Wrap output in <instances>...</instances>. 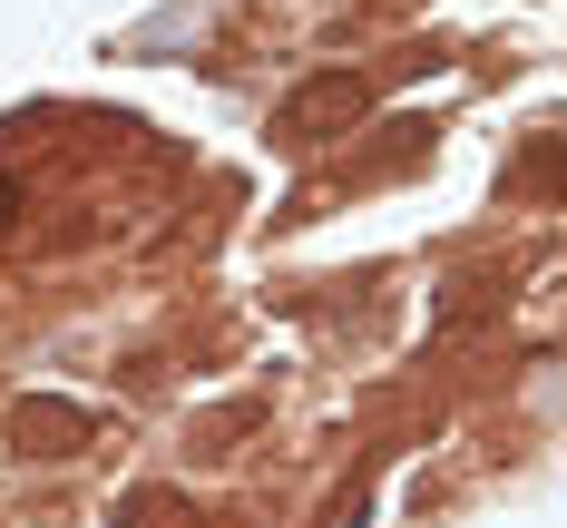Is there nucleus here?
Listing matches in <instances>:
<instances>
[{
	"mask_svg": "<svg viewBox=\"0 0 567 528\" xmlns=\"http://www.w3.org/2000/svg\"><path fill=\"white\" fill-rule=\"evenodd\" d=\"M362 108H372V79H352V69H313V79L275 108V137H284V147H323V137H342Z\"/></svg>",
	"mask_w": 567,
	"mask_h": 528,
	"instance_id": "obj_1",
	"label": "nucleus"
},
{
	"mask_svg": "<svg viewBox=\"0 0 567 528\" xmlns=\"http://www.w3.org/2000/svg\"><path fill=\"white\" fill-rule=\"evenodd\" d=\"M20 441L59 460L69 441H89V411H79V402H20Z\"/></svg>",
	"mask_w": 567,
	"mask_h": 528,
	"instance_id": "obj_2",
	"label": "nucleus"
},
{
	"mask_svg": "<svg viewBox=\"0 0 567 528\" xmlns=\"http://www.w3.org/2000/svg\"><path fill=\"white\" fill-rule=\"evenodd\" d=\"M117 528H196V509H186L176 489H137V499L117 509Z\"/></svg>",
	"mask_w": 567,
	"mask_h": 528,
	"instance_id": "obj_3",
	"label": "nucleus"
},
{
	"mask_svg": "<svg viewBox=\"0 0 567 528\" xmlns=\"http://www.w3.org/2000/svg\"><path fill=\"white\" fill-rule=\"evenodd\" d=\"M20 216H30V186H20V176H0V235L20 226Z\"/></svg>",
	"mask_w": 567,
	"mask_h": 528,
	"instance_id": "obj_4",
	"label": "nucleus"
}]
</instances>
